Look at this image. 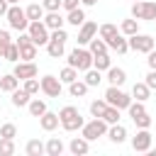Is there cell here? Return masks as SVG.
Returning <instances> with one entry per match:
<instances>
[{
    "label": "cell",
    "mask_w": 156,
    "mask_h": 156,
    "mask_svg": "<svg viewBox=\"0 0 156 156\" xmlns=\"http://www.w3.org/2000/svg\"><path fill=\"white\" fill-rule=\"evenodd\" d=\"M146 63H149V68H151V71H156V51H154V49L149 51V58H146Z\"/></svg>",
    "instance_id": "48"
},
{
    "label": "cell",
    "mask_w": 156,
    "mask_h": 156,
    "mask_svg": "<svg viewBox=\"0 0 156 156\" xmlns=\"http://www.w3.org/2000/svg\"><path fill=\"white\" fill-rule=\"evenodd\" d=\"M134 119V124L139 127V129H149L151 127V117L146 115V112H141V115H136V117H132Z\"/></svg>",
    "instance_id": "41"
},
{
    "label": "cell",
    "mask_w": 156,
    "mask_h": 156,
    "mask_svg": "<svg viewBox=\"0 0 156 156\" xmlns=\"http://www.w3.org/2000/svg\"><path fill=\"white\" fill-rule=\"evenodd\" d=\"M44 149H46L49 156H61V154H63V141L54 136V139H49V141L44 144Z\"/></svg>",
    "instance_id": "24"
},
{
    "label": "cell",
    "mask_w": 156,
    "mask_h": 156,
    "mask_svg": "<svg viewBox=\"0 0 156 156\" xmlns=\"http://www.w3.org/2000/svg\"><path fill=\"white\" fill-rule=\"evenodd\" d=\"M12 73H15L20 80H27V78H34V76H37V66H34V61H17Z\"/></svg>",
    "instance_id": "10"
},
{
    "label": "cell",
    "mask_w": 156,
    "mask_h": 156,
    "mask_svg": "<svg viewBox=\"0 0 156 156\" xmlns=\"http://www.w3.org/2000/svg\"><path fill=\"white\" fill-rule=\"evenodd\" d=\"M39 85H41V90H44L49 98H58V95H61V80H58L56 76H44V78L39 80Z\"/></svg>",
    "instance_id": "9"
},
{
    "label": "cell",
    "mask_w": 156,
    "mask_h": 156,
    "mask_svg": "<svg viewBox=\"0 0 156 156\" xmlns=\"http://www.w3.org/2000/svg\"><path fill=\"white\" fill-rule=\"evenodd\" d=\"M12 44V39H10V32H5V29H0V58L5 56V49Z\"/></svg>",
    "instance_id": "43"
},
{
    "label": "cell",
    "mask_w": 156,
    "mask_h": 156,
    "mask_svg": "<svg viewBox=\"0 0 156 156\" xmlns=\"http://www.w3.org/2000/svg\"><path fill=\"white\" fill-rule=\"evenodd\" d=\"M102 134H107V122H105L102 117H95L93 122H88V124L80 127V136H85L88 141H95V139L102 136Z\"/></svg>",
    "instance_id": "4"
},
{
    "label": "cell",
    "mask_w": 156,
    "mask_h": 156,
    "mask_svg": "<svg viewBox=\"0 0 156 156\" xmlns=\"http://www.w3.org/2000/svg\"><path fill=\"white\" fill-rule=\"evenodd\" d=\"M105 102L112 105V107H117V110H124V107H129L132 98H129L124 90H119V85H110V88L105 90Z\"/></svg>",
    "instance_id": "2"
},
{
    "label": "cell",
    "mask_w": 156,
    "mask_h": 156,
    "mask_svg": "<svg viewBox=\"0 0 156 156\" xmlns=\"http://www.w3.org/2000/svg\"><path fill=\"white\" fill-rule=\"evenodd\" d=\"M102 119H105L107 124H117V122H119V110L112 107V105H107V110L102 112Z\"/></svg>",
    "instance_id": "35"
},
{
    "label": "cell",
    "mask_w": 156,
    "mask_h": 156,
    "mask_svg": "<svg viewBox=\"0 0 156 156\" xmlns=\"http://www.w3.org/2000/svg\"><path fill=\"white\" fill-rule=\"evenodd\" d=\"M63 44H66V41H58V39H51V37H49V41H46L49 56H51V58H61V56H63Z\"/></svg>",
    "instance_id": "18"
},
{
    "label": "cell",
    "mask_w": 156,
    "mask_h": 156,
    "mask_svg": "<svg viewBox=\"0 0 156 156\" xmlns=\"http://www.w3.org/2000/svg\"><path fill=\"white\" fill-rule=\"evenodd\" d=\"M100 80H102V76H100L98 68H88V71H85V83H88V88L100 85Z\"/></svg>",
    "instance_id": "34"
},
{
    "label": "cell",
    "mask_w": 156,
    "mask_h": 156,
    "mask_svg": "<svg viewBox=\"0 0 156 156\" xmlns=\"http://www.w3.org/2000/svg\"><path fill=\"white\" fill-rule=\"evenodd\" d=\"M2 58H7V61H12V63H17L20 61V46L17 44H10L7 49H5V56Z\"/></svg>",
    "instance_id": "38"
},
{
    "label": "cell",
    "mask_w": 156,
    "mask_h": 156,
    "mask_svg": "<svg viewBox=\"0 0 156 156\" xmlns=\"http://www.w3.org/2000/svg\"><path fill=\"white\" fill-rule=\"evenodd\" d=\"M132 17L134 20H156V2L151 0H139L132 5Z\"/></svg>",
    "instance_id": "6"
},
{
    "label": "cell",
    "mask_w": 156,
    "mask_h": 156,
    "mask_svg": "<svg viewBox=\"0 0 156 156\" xmlns=\"http://www.w3.org/2000/svg\"><path fill=\"white\" fill-rule=\"evenodd\" d=\"M107 80H110V85H122V83L127 80V73H124L122 68L110 66V68H107Z\"/></svg>",
    "instance_id": "19"
},
{
    "label": "cell",
    "mask_w": 156,
    "mask_h": 156,
    "mask_svg": "<svg viewBox=\"0 0 156 156\" xmlns=\"http://www.w3.org/2000/svg\"><path fill=\"white\" fill-rule=\"evenodd\" d=\"M76 78H78V71H76L73 66H66V68L58 73V80H61V83H73Z\"/></svg>",
    "instance_id": "33"
},
{
    "label": "cell",
    "mask_w": 156,
    "mask_h": 156,
    "mask_svg": "<svg viewBox=\"0 0 156 156\" xmlns=\"http://www.w3.org/2000/svg\"><path fill=\"white\" fill-rule=\"evenodd\" d=\"M68 149H71L76 156H83V154H88V151H90V141H88L85 136H76V139H71Z\"/></svg>",
    "instance_id": "15"
},
{
    "label": "cell",
    "mask_w": 156,
    "mask_h": 156,
    "mask_svg": "<svg viewBox=\"0 0 156 156\" xmlns=\"http://www.w3.org/2000/svg\"><path fill=\"white\" fill-rule=\"evenodd\" d=\"M134 2H139V0H134Z\"/></svg>",
    "instance_id": "52"
},
{
    "label": "cell",
    "mask_w": 156,
    "mask_h": 156,
    "mask_svg": "<svg viewBox=\"0 0 156 156\" xmlns=\"http://www.w3.org/2000/svg\"><path fill=\"white\" fill-rule=\"evenodd\" d=\"M41 7H44L46 12H56V10H61V0H44Z\"/></svg>",
    "instance_id": "45"
},
{
    "label": "cell",
    "mask_w": 156,
    "mask_h": 156,
    "mask_svg": "<svg viewBox=\"0 0 156 156\" xmlns=\"http://www.w3.org/2000/svg\"><path fill=\"white\" fill-rule=\"evenodd\" d=\"M105 44H107V49H112V51H117V54H127V51H129V44H127V39H124L122 34H115V37L107 39Z\"/></svg>",
    "instance_id": "14"
},
{
    "label": "cell",
    "mask_w": 156,
    "mask_h": 156,
    "mask_svg": "<svg viewBox=\"0 0 156 156\" xmlns=\"http://www.w3.org/2000/svg\"><path fill=\"white\" fill-rule=\"evenodd\" d=\"M127 44H129V49L132 51H139V54H149L151 49H154V37H149V34H132L129 39H127Z\"/></svg>",
    "instance_id": "8"
},
{
    "label": "cell",
    "mask_w": 156,
    "mask_h": 156,
    "mask_svg": "<svg viewBox=\"0 0 156 156\" xmlns=\"http://www.w3.org/2000/svg\"><path fill=\"white\" fill-rule=\"evenodd\" d=\"M39 124H41V129H44V132H54V129L61 124V119H58V115H56V112H49V110H46V112L39 117Z\"/></svg>",
    "instance_id": "13"
},
{
    "label": "cell",
    "mask_w": 156,
    "mask_h": 156,
    "mask_svg": "<svg viewBox=\"0 0 156 156\" xmlns=\"http://www.w3.org/2000/svg\"><path fill=\"white\" fill-rule=\"evenodd\" d=\"M24 15H27V20H29V22H34V20H41V17H44V7H41L39 2H32V5L24 10Z\"/></svg>",
    "instance_id": "27"
},
{
    "label": "cell",
    "mask_w": 156,
    "mask_h": 156,
    "mask_svg": "<svg viewBox=\"0 0 156 156\" xmlns=\"http://www.w3.org/2000/svg\"><path fill=\"white\" fill-rule=\"evenodd\" d=\"M17 85H20V78H17L15 73H10V76H2V78H0V90H5V93H12Z\"/></svg>",
    "instance_id": "22"
},
{
    "label": "cell",
    "mask_w": 156,
    "mask_h": 156,
    "mask_svg": "<svg viewBox=\"0 0 156 156\" xmlns=\"http://www.w3.org/2000/svg\"><path fill=\"white\" fill-rule=\"evenodd\" d=\"M5 17H7L10 27H12V29H17V32H24V29L29 27V20H27V15H24V10H22L20 5H10Z\"/></svg>",
    "instance_id": "5"
},
{
    "label": "cell",
    "mask_w": 156,
    "mask_h": 156,
    "mask_svg": "<svg viewBox=\"0 0 156 156\" xmlns=\"http://www.w3.org/2000/svg\"><path fill=\"white\" fill-rule=\"evenodd\" d=\"M24 90H27L29 95H37V93L41 90V85H39L37 76H34V78H27V80H24Z\"/></svg>",
    "instance_id": "40"
},
{
    "label": "cell",
    "mask_w": 156,
    "mask_h": 156,
    "mask_svg": "<svg viewBox=\"0 0 156 156\" xmlns=\"http://www.w3.org/2000/svg\"><path fill=\"white\" fill-rule=\"evenodd\" d=\"M68 66H73L76 71H88L93 68V54L85 49H73L68 54Z\"/></svg>",
    "instance_id": "3"
},
{
    "label": "cell",
    "mask_w": 156,
    "mask_h": 156,
    "mask_svg": "<svg viewBox=\"0 0 156 156\" xmlns=\"http://www.w3.org/2000/svg\"><path fill=\"white\" fill-rule=\"evenodd\" d=\"M58 119H61V127L66 129V132H76V129H80L85 122H83V117H80V112H78V107H73V105H66L61 112H58Z\"/></svg>",
    "instance_id": "1"
},
{
    "label": "cell",
    "mask_w": 156,
    "mask_h": 156,
    "mask_svg": "<svg viewBox=\"0 0 156 156\" xmlns=\"http://www.w3.org/2000/svg\"><path fill=\"white\" fill-rule=\"evenodd\" d=\"M112 66V61H110V56L107 54H98V56H93V68H98L100 73L102 71H107Z\"/></svg>",
    "instance_id": "28"
},
{
    "label": "cell",
    "mask_w": 156,
    "mask_h": 156,
    "mask_svg": "<svg viewBox=\"0 0 156 156\" xmlns=\"http://www.w3.org/2000/svg\"><path fill=\"white\" fill-rule=\"evenodd\" d=\"M119 29H122V34H124V37H132V34H136V32H139V20H134V17H132V20H124Z\"/></svg>",
    "instance_id": "31"
},
{
    "label": "cell",
    "mask_w": 156,
    "mask_h": 156,
    "mask_svg": "<svg viewBox=\"0 0 156 156\" xmlns=\"http://www.w3.org/2000/svg\"><path fill=\"white\" fill-rule=\"evenodd\" d=\"M98 32H100V39H105V41H107V39H112L115 34H119L115 24H102V27H100Z\"/></svg>",
    "instance_id": "37"
},
{
    "label": "cell",
    "mask_w": 156,
    "mask_h": 156,
    "mask_svg": "<svg viewBox=\"0 0 156 156\" xmlns=\"http://www.w3.org/2000/svg\"><path fill=\"white\" fill-rule=\"evenodd\" d=\"M107 136H110V141H115V144H122V141L127 139V129H124L122 124H112V127L107 129Z\"/></svg>",
    "instance_id": "20"
},
{
    "label": "cell",
    "mask_w": 156,
    "mask_h": 156,
    "mask_svg": "<svg viewBox=\"0 0 156 156\" xmlns=\"http://www.w3.org/2000/svg\"><path fill=\"white\" fill-rule=\"evenodd\" d=\"M68 93L73 95V98H83L85 93H88V83L85 80H73V83H68Z\"/></svg>",
    "instance_id": "23"
},
{
    "label": "cell",
    "mask_w": 156,
    "mask_h": 156,
    "mask_svg": "<svg viewBox=\"0 0 156 156\" xmlns=\"http://www.w3.org/2000/svg\"><path fill=\"white\" fill-rule=\"evenodd\" d=\"M7 2H10V5H17V2H20V0H7Z\"/></svg>",
    "instance_id": "51"
},
{
    "label": "cell",
    "mask_w": 156,
    "mask_h": 156,
    "mask_svg": "<svg viewBox=\"0 0 156 156\" xmlns=\"http://www.w3.org/2000/svg\"><path fill=\"white\" fill-rule=\"evenodd\" d=\"M127 110H129V117H136V115L146 112V110H144V102H141V100H136V102H129V107H127Z\"/></svg>",
    "instance_id": "44"
},
{
    "label": "cell",
    "mask_w": 156,
    "mask_h": 156,
    "mask_svg": "<svg viewBox=\"0 0 156 156\" xmlns=\"http://www.w3.org/2000/svg\"><path fill=\"white\" fill-rule=\"evenodd\" d=\"M27 32H29V37H32V41H34L37 46H46V41H49V29H46V24H44L41 20L29 22Z\"/></svg>",
    "instance_id": "7"
},
{
    "label": "cell",
    "mask_w": 156,
    "mask_h": 156,
    "mask_svg": "<svg viewBox=\"0 0 156 156\" xmlns=\"http://www.w3.org/2000/svg\"><path fill=\"white\" fill-rule=\"evenodd\" d=\"M7 7H10V2H7V0H0V17L7 15Z\"/></svg>",
    "instance_id": "49"
},
{
    "label": "cell",
    "mask_w": 156,
    "mask_h": 156,
    "mask_svg": "<svg viewBox=\"0 0 156 156\" xmlns=\"http://www.w3.org/2000/svg\"><path fill=\"white\" fill-rule=\"evenodd\" d=\"M0 136H5V139H15V136H17V127H15L12 122L2 124V127H0Z\"/></svg>",
    "instance_id": "42"
},
{
    "label": "cell",
    "mask_w": 156,
    "mask_h": 156,
    "mask_svg": "<svg viewBox=\"0 0 156 156\" xmlns=\"http://www.w3.org/2000/svg\"><path fill=\"white\" fill-rule=\"evenodd\" d=\"M10 95H12V105H15V107H24V105H29V100H32V95H29L24 88H22V90L15 88Z\"/></svg>",
    "instance_id": "17"
},
{
    "label": "cell",
    "mask_w": 156,
    "mask_h": 156,
    "mask_svg": "<svg viewBox=\"0 0 156 156\" xmlns=\"http://www.w3.org/2000/svg\"><path fill=\"white\" fill-rule=\"evenodd\" d=\"M29 112H32V117H41L44 112H46V102L44 100H39V98H34V100H29Z\"/></svg>",
    "instance_id": "29"
},
{
    "label": "cell",
    "mask_w": 156,
    "mask_h": 156,
    "mask_svg": "<svg viewBox=\"0 0 156 156\" xmlns=\"http://www.w3.org/2000/svg\"><path fill=\"white\" fill-rule=\"evenodd\" d=\"M78 2H80V0H61V7H66V10H76Z\"/></svg>",
    "instance_id": "47"
},
{
    "label": "cell",
    "mask_w": 156,
    "mask_h": 156,
    "mask_svg": "<svg viewBox=\"0 0 156 156\" xmlns=\"http://www.w3.org/2000/svg\"><path fill=\"white\" fill-rule=\"evenodd\" d=\"M151 90H156V71H149V76H146V80H144Z\"/></svg>",
    "instance_id": "46"
},
{
    "label": "cell",
    "mask_w": 156,
    "mask_h": 156,
    "mask_svg": "<svg viewBox=\"0 0 156 156\" xmlns=\"http://www.w3.org/2000/svg\"><path fill=\"white\" fill-rule=\"evenodd\" d=\"M151 134H149V129H139L136 132V136L132 139V146H134V151H149L151 149Z\"/></svg>",
    "instance_id": "11"
},
{
    "label": "cell",
    "mask_w": 156,
    "mask_h": 156,
    "mask_svg": "<svg viewBox=\"0 0 156 156\" xmlns=\"http://www.w3.org/2000/svg\"><path fill=\"white\" fill-rule=\"evenodd\" d=\"M132 95L136 98V100H149V95H151V88L146 85V83H134V88H132Z\"/></svg>",
    "instance_id": "26"
},
{
    "label": "cell",
    "mask_w": 156,
    "mask_h": 156,
    "mask_svg": "<svg viewBox=\"0 0 156 156\" xmlns=\"http://www.w3.org/2000/svg\"><path fill=\"white\" fill-rule=\"evenodd\" d=\"M80 2H83V5H95L98 0H80Z\"/></svg>",
    "instance_id": "50"
},
{
    "label": "cell",
    "mask_w": 156,
    "mask_h": 156,
    "mask_svg": "<svg viewBox=\"0 0 156 156\" xmlns=\"http://www.w3.org/2000/svg\"><path fill=\"white\" fill-rule=\"evenodd\" d=\"M88 44H90V54H93V56H98V54H107V44H105V39L93 37Z\"/></svg>",
    "instance_id": "32"
},
{
    "label": "cell",
    "mask_w": 156,
    "mask_h": 156,
    "mask_svg": "<svg viewBox=\"0 0 156 156\" xmlns=\"http://www.w3.org/2000/svg\"><path fill=\"white\" fill-rule=\"evenodd\" d=\"M27 156H41V154H46V149H44V144L39 141V139H32V141H27Z\"/></svg>",
    "instance_id": "30"
},
{
    "label": "cell",
    "mask_w": 156,
    "mask_h": 156,
    "mask_svg": "<svg viewBox=\"0 0 156 156\" xmlns=\"http://www.w3.org/2000/svg\"><path fill=\"white\" fill-rule=\"evenodd\" d=\"M37 58V44H22L20 46V61H34Z\"/></svg>",
    "instance_id": "21"
},
{
    "label": "cell",
    "mask_w": 156,
    "mask_h": 156,
    "mask_svg": "<svg viewBox=\"0 0 156 156\" xmlns=\"http://www.w3.org/2000/svg\"><path fill=\"white\" fill-rule=\"evenodd\" d=\"M41 22L46 24V29H51V32H54V29H61L66 20H63V17H61V12L56 10V12H49L46 17H41Z\"/></svg>",
    "instance_id": "16"
},
{
    "label": "cell",
    "mask_w": 156,
    "mask_h": 156,
    "mask_svg": "<svg viewBox=\"0 0 156 156\" xmlns=\"http://www.w3.org/2000/svg\"><path fill=\"white\" fill-rule=\"evenodd\" d=\"M15 154V139L0 136V156H12Z\"/></svg>",
    "instance_id": "36"
},
{
    "label": "cell",
    "mask_w": 156,
    "mask_h": 156,
    "mask_svg": "<svg viewBox=\"0 0 156 156\" xmlns=\"http://www.w3.org/2000/svg\"><path fill=\"white\" fill-rule=\"evenodd\" d=\"M95 34H98V24L95 22H83L80 24V32H78V44H88Z\"/></svg>",
    "instance_id": "12"
},
{
    "label": "cell",
    "mask_w": 156,
    "mask_h": 156,
    "mask_svg": "<svg viewBox=\"0 0 156 156\" xmlns=\"http://www.w3.org/2000/svg\"><path fill=\"white\" fill-rule=\"evenodd\" d=\"M105 110H107V102H105V100H93V102H90V112H93V117H102Z\"/></svg>",
    "instance_id": "39"
},
{
    "label": "cell",
    "mask_w": 156,
    "mask_h": 156,
    "mask_svg": "<svg viewBox=\"0 0 156 156\" xmlns=\"http://www.w3.org/2000/svg\"><path fill=\"white\" fill-rule=\"evenodd\" d=\"M66 22H68V24H73V27H80V24L85 22V12H83L80 7H76V10H68V17H66Z\"/></svg>",
    "instance_id": "25"
}]
</instances>
